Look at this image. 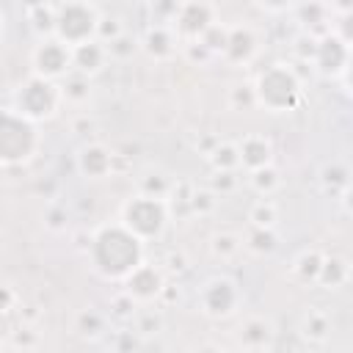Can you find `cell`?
<instances>
[{
  "instance_id": "6da1fadb",
  "label": "cell",
  "mask_w": 353,
  "mask_h": 353,
  "mask_svg": "<svg viewBox=\"0 0 353 353\" xmlns=\"http://www.w3.org/2000/svg\"><path fill=\"white\" fill-rule=\"evenodd\" d=\"M88 262L105 281H121L135 265L143 262V240L135 237L121 221L102 223L88 240Z\"/></svg>"
},
{
  "instance_id": "7a4b0ae2",
  "label": "cell",
  "mask_w": 353,
  "mask_h": 353,
  "mask_svg": "<svg viewBox=\"0 0 353 353\" xmlns=\"http://www.w3.org/2000/svg\"><path fill=\"white\" fill-rule=\"evenodd\" d=\"M254 102L268 113H292L303 99V83L290 63H273L254 80Z\"/></svg>"
},
{
  "instance_id": "3957f363",
  "label": "cell",
  "mask_w": 353,
  "mask_h": 353,
  "mask_svg": "<svg viewBox=\"0 0 353 353\" xmlns=\"http://www.w3.org/2000/svg\"><path fill=\"white\" fill-rule=\"evenodd\" d=\"M39 146H41V135L36 121L25 119L14 108H0V168L30 163Z\"/></svg>"
},
{
  "instance_id": "277c9868",
  "label": "cell",
  "mask_w": 353,
  "mask_h": 353,
  "mask_svg": "<svg viewBox=\"0 0 353 353\" xmlns=\"http://www.w3.org/2000/svg\"><path fill=\"white\" fill-rule=\"evenodd\" d=\"M14 110H19L25 119L41 124L58 116V110L63 108V91L58 80H47L41 74H30L28 80L19 83V88L14 91Z\"/></svg>"
},
{
  "instance_id": "5b68a950",
  "label": "cell",
  "mask_w": 353,
  "mask_h": 353,
  "mask_svg": "<svg viewBox=\"0 0 353 353\" xmlns=\"http://www.w3.org/2000/svg\"><path fill=\"white\" fill-rule=\"evenodd\" d=\"M119 221L143 243L157 240L168 226V201L152 193H135L121 204Z\"/></svg>"
},
{
  "instance_id": "8992f818",
  "label": "cell",
  "mask_w": 353,
  "mask_h": 353,
  "mask_svg": "<svg viewBox=\"0 0 353 353\" xmlns=\"http://www.w3.org/2000/svg\"><path fill=\"white\" fill-rule=\"evenodd\" d=\"M55 22H52V36L61 39L69 47H77L88 39H97L99 28V8L91 0H58L52 6Z\"/></svg>"
},
{
  "instance_id": "52a82bcc",
  "label": "cell",
  "mask_w": 353,
  "mask_h": 353,
  "mask_svg": "<svg viewBox=\"0 0 353 353\" xmlns=\"http://www.w3.org/2000/svg\"><path fill=\"white\" fill-rule=\"evenodd\" d=\"M243 292L237 287V281L232 276H212L199 287L196 303L199 312L210 320H226L240 309Z\"/></svg>"
},
{
  "instance_id": "ba28073f",
  "label": "cell",
  "mask_w": 353,
  "mask_h": 353,
  "mask_svg": "<svg viewBox=\"0 0 353 353\" xmlns=\"http://www.w3.org/2000/svg\"><path fill=\"white\" fill-rule=\"evenodd\" d=\"M30 66L33 74H41L47 80H61L72 72V47L55 36H44L30 52Z\"/></svg>"
},
{
  "instance_id": "9c48e42d",
  "label": "cell",
  "mask_w": 353,
  "mask_h": 353,
  "mask_svg": "<svg viewBox=\"0 0 353 353\" xmlns=\"http://www.w3.org/2000/svg\"><path fill=\"white\" fill-rule=\"evenodd\" d=\"M212 22H215V6L210 0H182L171 19V28L179 36V41H196Z\"/></svg>"
},
{
  "instance_id": "30bf717a",
  "label": "cell",
  "mask_w": 353,
  "mask_h": 353,
  "mask_svg": "<svg viewBox=\"0 0 353 353\" xmlns=\"http://www.w3.org/2000/svg\"><path fill=\"white\" fill-rule=\"evenodd\" d=\"M163 287H165V273H163V268L154 265V262H146V259H143L141 265H135V268L121 279V290H124L135 303H149V301L160 298Z\"/></svg>"
},
{
  "instance_id": "8fae6325",
  "label": "cell",
  "mask_w": 353,
  "mask_h": 353,
  "mask_svg": "<svg viewBox=\"0 0 353 353\" xmlns=\"http://www.w3.org/2000/svg\"><path fill=\"white\" fill-rule=\"evenodd\" d=\"M312 63H314V69H317L320 74L336 80V77L345 74L347 66H350V44H347L342 36H336V33H325V36H320L317 44H314Z\"/></svg>"
},
{
  "instance_id": "7c38bea8",
  "label": "cell",
  "mask_w": 353,
  "mask_h": 353,
  "mask_svg": "<svg viewBox=\"0 0 353 353\" xmlns=\"http://www.w3.org/2000/svg\"><path fill=\"white\" fill-rule=\"evenodd\" d=\"M259 52V36L254 33V28L248 25H229L226 33V44H223V58L234 66H245L256 58Z\"/></svg>"
},
{
  "instance_id": "4fadbf2b",
  "label": "cell",
  "mask_w": 353,
  "mask_h": 353,
  "mask_svg": "<svg viewBox=\"0 0 353 353\" xmlns=\"http://www.w3.org/2000/svg\"><path fill=\"white\" fill-rule=\"evenodd\" d=\"M237 339H240V347H245V350H268V347H273L276 325L262 314H251L240 323Z\"/></svg>"
},
{
  "instance_id": "5bb4252c",
  "label": "cell",
  "mask_w": 353,
  "mask_h": 353,
  "mask_svg": "<svg viewBox=\"0 0 353 353\" xmlns=\"http://www.w3.org/2000/svg\"><path fill=\"white\" fill-rule=\"evenodd\" d=\"M237 160H240V168L245 171H254V168H262L268 163H273V143L270 138L259 135V132H248L237 141Z\"/></svg>"
},
{
  "instance_id": "9a60e30c",
  "label": "cell",
  "mask_w": 353,
  "mask_h": 353,
  "mask_svg": "<svg viewBox=\"0 0 353 353\" xmlns=\"http://www.w3.org/2000/svg\"><path fill=\"white\" fill-rule=\"evenodd\" d=\"M108 58H110L108 55V47L99 39H88V41L72 47V69L80 72V74H85V77L99 74L105 69Z\"/></svg>"
},
{
  "instance_id": "2e32d148",
  "label": "cell",
  "mask_w": 353,
  "mask_h": 353,
  "mask_svg": "<svg viewBox=\"0 0 353 353\" xmlns=\"http://www.w3.org/2000/svg\"><path fill=\"white\" fill-rule=\"evenodd\" d=\"M77 171L85 179H105L108 174H113V154L108 146L102 143H88L80 149L77 154Z\"/></svg>"
},
{
  "instance_id": "e0dca14e",
  "label": "cell",
  "mask_w": 353,
  "mask_h": 353,
  "mask_svg": "<svg viewBox=\"0 0 353 353\" xmlns=\"http://www.w3.org/2000/svg\"><path fill=\"white\" fill-rule=\"evenodd\" d=\"M141 47H143L154 61H168V58H174V52H176V47H179V36L174 33L171 25H163V22H160V25H152V28L146 30Z\"/></svg>"
},
{
  "instance_id": "ac0fdd59",
  "label": "cell",
  "mask_w": 353,
  "mask_h": 353,
  "mask_svg": "<svg viewBox=\"0 0 353 353\" xmlns=\"http://www.w3.org/2000/svg\"><path fill=\"white\" fill-rule=\"evenodd\" d=\"M350 279V265L347 259L342 256H323V265H320V273H317V284L325 287V290H339L345 287Z\"/></svg>"
},
{
  "instance_id": "d6986e66",
  "label": "cell",
  "mask_w": 353,
  "mask_h": 353,
  "mask_svg": "<svg viewBox=\"0 0 353 353\" xmlns=\"http://www.w3.org/2000/svg\"><path fill=\"white\" fill-rule=\"evenodd\" d=\"M61 91H63V102H72V105H83L88 97H91V77L80 74V72H69L66 80L61 83Z\"/></svg>"
},
{
  "instance_id": "ffe728a7",
  "label": "cell",
  "mask_w": 353,
  "mask_h": 353,
  "mask_svg": "<svg viewBox=\"0 0 353 353\" xmlns=\"http://www.w3.org/2000/svg\"><path fill=\"white\" fill-rule=\"evenodd\" d=\"M207 160H210L212 171H237V168H240V160H237V143L218 141V143L207 152Z\"/></svg>"
},
{
  "instance_id": "44dd1931",
  "label": "cell",
  "mask_w": 353,
  "mask_h": 353,
  "mask_svg": "<svg viewBox=\"0 0 353 353\" xmlns=\"http://www.w3.org/2000/svg\"><path fill=\"white\" fill-rule=\"evenodd\" d=\"M245 245H248L254 254L265 256V254L276 251V245H279V234L273 232V226H251L248 234H245Z\"/></svg>"
},
{
  "instance_id": "7402d4cb",
  "label": "cell",
  "mask_w": 353,
  "mask_h": 353,
  "mask_svg": "<svg viewBox=\"0 0 353 353\" xmlns=\"http://www.w3.org/2000/svg\"><path fill=\"white\" fill-rule=\"evenodd\" d=\"M320 265H323V254L317 248H306L301 251L295 259H292V273L301 279V281H314L317 273H320Z\"/></svg>"
},
{
  "instance_id": "603a6c76",
  "label": "cell",
  "mask_w": 353,
  "mask_h": 353,
  "mask_svg": "<svg viewBox=\"0 0 353 353\" xmlns=\"http://www.w3.org/2000/svg\"><path fill=\"white\" fill-rule=\"evenodd\" d=\"M328 331H331V320H328L325 312H320V309H309V312L303 314L301 334H303L306 339H312V342H323V339L328 336Z\"/></svg>"
},
{
  "instance_id": "cb8c5ba5",
  "label": "cell",
  "mask_w": 353,
  "mask_h": 353,
  "mask_svg": "<svg viewBox=\"0 0 353 353\" xmlns=\"http://www.w3.org/2000/svg\"><path fill=\"white\" fill-rule=\"evenodd\" d=\"M251 176H248V182H251V188L259 193V196H270V193H276L279 190V185H281V176H279V171L268 163V165H262V168H254V171H248Z\"/></svg>"
},
{
  "instance_id": "d4e9b609",
  "label": "cell",
  "mask_w": 353,
  "mask_h": 353,
  "mask_svg": "<svg viewBox=\"0 0 353 353\" xmlns=\"http://www.w3.org/2000/svg\"><path fill=\"white\" fill-rule=\"evenodd\" d=\"M240 245H243V237L234 234V232H218V234H212V240H210L212 256H215V259H223V262L232 259V256H237Z\"/></svg>"
},
{
  "instance_id": "484cf974",
  "label": "cell",
  "mask_w": 353,
  "mask_h": 353,
  "mask_svg": "<svg viewBox=\"0 0 353 353\" xmlns=\"http://www.w3.org/2000/svg\"><path fill=\"white\" fill-rule=\"evenodd\" d=\"M276 221H279V210L270 199L262 196L259 201L251 204V210H248V223L251 226H276Z\"/></svg>"
},
{
  "instance_id": "4316f807",
  "label": "cell",
  "mask_w": 353,
  "mask_h": 353,
  "mask_svg": "<svg viewBox=\"0 0 353 353\" xmlns=\"http://www.w3.org/2000/svg\"><path fill=\"white\" fill-rule=\"evenodd\" d=\"M226 33H229V25H221V22H212L196 41L210 52V55H221L223 52V44H226Z\"/></svg>"
},
{
  "instance_id": "83f0119b",
  "label": "cell",
  "mask_w": 353,
  "mask_h": 353,
  "mask_svg": "<svg viewBox=\"0 0 353 353\" xmlns=\"http://www.w3.org/2000/svg\"><path fill=\"white\" fill-rule=\"evenodd\" d=\"M28 17H30V22H33V30H36V33H41V36H50V33H52L55 11H52V6H50V3H36V6H30Z\"/></svg>"
},
{
  "instance_id": "f1b7e54d",
  "label": "cell",
  "mask_w": 353,
  "mask_h": 353,
  "mask_svg": "<svg viewBox=\"0 0 353 353\" xmlns=\"http://www.w3.org/2000/svg\"><path fill=\"white\" fill-rule=\"evenodd\" d=\"M347 168L342 165V163H331V165H325L323 168V185H325V190H331V193H342V190H347Z\"/></svg>"
},
{
  "instance_id": "f546056e",
  "label": "cell",
  "mask_w": 353,
  "mask_h": 353,
  "mask_svg": "<svg viewBox=\"0 0 353 353\" xmlns=\"http://www.w3.org/2000/svg\"><path fill=\"white\" fill-rule=\"evenodd\" d=\"M215 204H218V193H212V190H193L188 196L190 212H199V215H210L215 210Z\"/></svg>"
},
{
  "instance_id": "4dcf8cb0",
  "label": "cell",
  "mask_w": 353,
  "mask_h": 353,
  "mask_svg": "<svg viewBox=\"0 0 353 353\" xmlns=\"http://www.w3.org/2000/svg\"><path fill=\"white\" fill-rule=\"evenodd\" d=\"M105 47H108V55H110V58H130V55L138 50L135 39H130L127 33H119V36L110 39Z\"/></svg>"
},
{
  "instance_id": "1f68e13d",
  "label": "cell",
  "mask_w": 353,
  "mask_h": 353,
  "mask_svg": "<svg viewBox=\"0 0 353 353\" xmlns=\"http://www.w3.org/2000/svg\"><path fill=\"white\" fill-rule=\"evenodd\" d=\"M174 188H171V179L163 176V174H149L143 182H141V193H152V196H168Z\"/></svg>"
},
{
  "instance_id": "d6a6232c",
  "label": "cell",
  "mask_w": 353,
  "mask_h": 353,
  "mask_svg": "<svg viewBox=\"0 0 353 353\" xmlns=\"http://www.w3.org/2000/svg\"><path fill=\"white\" fill-rule=\"evenodd\" d=\"M102 325H105V320L97 314V312H83L80 317H77V331L80 334H91V336H97L99 331H102Z\"/></svg>"
},
{
  "instance_id": "836d02e7",
  "label": "cell",
  "mask_w": 353,
  "mask_h": 353,
  "mask_svg": "<svg viewBox=\"0 0 353 353\" xmlns=\"http://www.w3.org/2000/svg\"><path fill=\"white\" fill-rule=\"evenodd\" d=\"M234 185H237V176H234V171H215L212 174V193H232L234 190Z\"/></svg>"
},
{
  "instance_id": "e575fe53",
  "label": "cell",
  "mask_w": 353,
  "mask_h": 353,
  "mask_svg": "<svg viewBox=\"0 0 353 353\" xmlns=\"http://www.w3.org/2000/svg\"><path fill=\"white\" fill-rule=\"evenodd\" d=\"M229 99H232L234 108H240V105L256 108V102H254V88H251V85H234V88L229 91Z\"/></svg>"
},
{
  "instance_id": "d590c367",
  "label": "cell",
  "mask_w": 353,
  "mask_h": 353,
  "mask_svg": "<svg viewBox=\"0 0 353 353\" xmlns=\"http://www.w3.org/2000/svg\"><path fill=\"white\" fill-rule=\"evenodd\" d=\"M314 44H317V39H314L312 33H301V36L295 39V55H298L301 61H312Z\"/></svg>"
},
{
  "instance_id": "8d00e7d4",
  "label": "cell",
  "mask_w": 353,
  "mask_h": 353,
  "mask_svg": "<svg viewBox=\"0 0 353 353\" xmlns=\"http://www.w3.org/2000/svg\"><path fill=\"white\" fill-rule=\"evenodd\" d=\"M113 314H116V317H132V314H135V301H132L124 290L113 298Z\"/></svg>"
},
{
  "instance_id": "74e56055",
  "label": "cell",
  "mask_w": 353,
  "mask_h": 353,
  "mask_svg": "<svg viewBox=\"0 0 353 353\" xmlns=\"http://www.w3.org/2000/svg\"><path fill=\"white\" fill-rule=\"evenodd\" d=\"M179 3H182V0H152V11L157 14V19L168 22V19H174Z\"/></svg>"
},
{
  "instance_id": "f35d334b",
  "label": "cell",
  "mask_w": 353,
  "mask_h": 353,
  "mask_svg": "<svg viewBox=\"0 0 353 353\" xmlns=\"http://www.w3.org/2000/svg\"><path fill=\"white\" fill-rule=\"evenodd\" d=\"M295 3H298V0H256V6L265 8L268 14H284V11H290Z\"/></svg>"
},
{
  "instance_id": "ab89813d",
  "label": "cell",
  "mask_w": 353,
  "mask_h": 353,
  "mask_svg": "<svg viewBox=\"0 0 353 353\" xmlns=\"http://www.w3.org/2000/svg\"><path fill=\"white\" fill-rule=\"evenodd\" d=\"M14 306H17V292L8 284H0V314L11 312Z\"/></svg>"
},
{
  "instance_id": "60d3db41",
  "label": "cell",
  "mask_w": 353,
  "mask_h": 353,
  "mask_svg": "<svg viewBox=\"0 0 353 353\" xmlns=\"http://www.w3.org/2000/svg\"><path fill=\"white\" fill-rule=\"evenodd\" d=\"M328 6H331V11L339 14V17H345V14L353 11V0H328Z\"/></svg>"
},
{
  "instance_id": "b9f144b4",
  "label": "cell",
  "mask_w": 353,
  "mask_h": 353,
  "mask_svg": "<svg viewBox=\"0 0 353 353\" xmlns=\"http://www.w3.org/2000/svg\"><path fill=\"white\" fill-rule=\"evenodd\" d=\"M0 36H3V14H0Z\"/></svg>"
}]
</instances>
